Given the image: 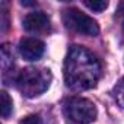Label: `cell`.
Returning a JSON list of instances; mask_svg holds the SVG:
<instances>
[{"instance_id": "obj_1", "label": "cell", "mask_w": 124, "mask_h": 124, "mask_svg": "<svg viewBox=\"0 0 124 124\" xmlns=\"http://www.w3.org/2000/svg\"><path fill=\"white\" fill-rule=\"evenodd\" d=\"M64 80L73 91H86L96 86L101 78L99 60L85 47L72 45L64 60Z\"/></svg>"}, {"instance_id": "obj_2", "label": "cell", "mask_w": 124, "mask_h": 124, "mask_svg": "<svg viewBox=\"0 0 124 124\" xmlns=\"http://www.w3.org/2000/svg\"><path fill=\"white\" fill-rule=\"evenodd\" d=\"M51 72L41 67H26L16 76V86L26 98H35L44 93L51 83Z\"/></svg>"}, {"instance_id": "obj_3", "label": "cell", "mask_w": 124, "mask_h": 124, "mask_svg": "<svg viewBox=\"0 0 124 124\" xmlns=\"http://www.w3.org/2000/svg\"><path fill=\"white\" fill-rule=\"evenodd\" d=\"M63 108H64L66 117L76 124H89L95 121L98 114L96 107L92 101L86 98H79V96L66 99Z\"/></svg>"}, {"instance_id": "obj_4", "label": "cell", "mask_w": 124, "mask_h": 124, "mask_svg": "<svg viewBox=\"0 0 124 124\" xmlns=\"http://www.w3.org/2000/svg\"><path fill=\"white\" fill-rule=\"evenodd\" d=\"M63 22L66 28L82 35L96 37L99 34V26L96 21H93L91 16H88L76 8H69L63 12Z\"/></svg>"}, {"instance_id": "obj_5", "label": "cell", "mask_w": 124, "mask_h": 124, "mask_svg": "<svg viewBox=\"0 0 124 124\" xmlns=\"http://www.w3.org/2000/svg\"><path fill=\"white\" fill-rule=\"evenodd\" d=\"M44 50H45V45L41 39L38 38H23L21 42H19V53L21 55L25 58V60H29V61H35V60H39L44 54Z\"/></svg>"}, {"instance_id": "obj_6", "label": "cell", "mask_w": 124, "mask_h": 124, "mask_svg": "<svg viewBox=\"0 0 124 124\" xmlns=\"http://www.w3.org/2000/svg\"><path fill=\"white\" fill-rule=\"evenodd\" d=\"M23 28L28 32L42 34L50 29V18L42 12H32L23 18Z\"/></svg>"}, {"instance_id": "obj_7", "label": "cell", "mask_w": 124, "mask_h": 124, "mask_svg": "<svg viewBox=\"0 0 124 124\" xmlns=\"http://www.w3.org/2000/svg\"><path fill=\"white\" fill-rule=\"evenodd\" d=\"M13 67V57H12V51L9 50V45L5 44L2 47V70H3V80L6 79L8 72H10Z\"/></svg>"}, {"instance_id": "obj_8", "label": "cell", "mask_w": 124, "mask_h": 124, "mask_svg": "<svg viewBox=\"0 0 124 124\" xmlns=\"http://www.w3.org/2000/svg\"><path fill=\"white\" fill-rule=\"evenodd\" d=\"M112 95H114V99L118 104V107L124 109V78L117 82V85L112 89Z\"/></svg>"}, {"instance_id": "obj_9", "label": "cell", "mask_w": 124, "mask_h": 124, "mask_svg": "<svg viewBox=\"0 0 124 124\" xmlns=\"http://www.w3.org/2000/svg\"><path fill=\"white\" fill-rule=\"evenodd\" d=\"M12 109H13L12 98L8 95L6 91H2V117L9 118V115L12 114Z\"/></svg>"}, {"instance_id": "obj_10", "label": "cell", "mask_w": 124, "mask_h": 124, "mask_svg": "<svg viewBox=\"0 0 124 124\" xmlns=\"http://www.w3.org/2000/svg\"><path fill=\"white\" fill-rule=\"evenodd\" d=\"M83 5L86 8H89L93 12H102L108 8V2H104V0H95V2H89V0H85Z\"/></svg>"}, {"instance_id": "obj_11", "label": "cell", "mask_w": 124, "mask_h": 124, "mask_svg": "<svg viewBox=\"0 0 124 124\" xmlns=\"http://www.w3.org/2000/svg\"><path fill=\"white\" fill-rule=\"evenodd\" d=\"M19 124H42V123H41V118L38 115H28L23 120H21Z\"/></svg>"}, {"instance_id": "obj_12", "label": "cell", "mask_w": 124, "mask_h": 124, "mask_svg": "<svg viewBox=\"0 0 124 124\" xmlns=\"http://www.w3.org/2000/svg\"><path fill=\"white\" fill-rule=\"evenodd\" d=\"M117 18H118V21L121 22V26L124 28V2L118 5V9H117Z\"/></svg>"}, {"instance_id": "obj_13", "label": "cell", "mask_w": 124, "mask_h": 124, "mask_svg": "<svg viewBox=\"0 0 124 124\" xmlns=\"http://www.w3.org/2000/svg\"><path fill=\"white\" fill-rule=\"evenodd\" d=\"M8 25H9V19H8V12L5 9H2V31L6 32L8 29Z\"/></svg>"}, {"instance_id": "obj_14", "label": "cell", "mask_w": 124, "mask_h": 124, "mask_svg": "<svg viewBox=\"0 0 124 124\" xmlns=\"http://www.w3.org/2000/svg\"><path fill=\"white\" fill-rule=\"evenodd\" d=\"M22 5L23 6H34V5H37L35 2H22Z\"/></svg>"}]
</instances>
